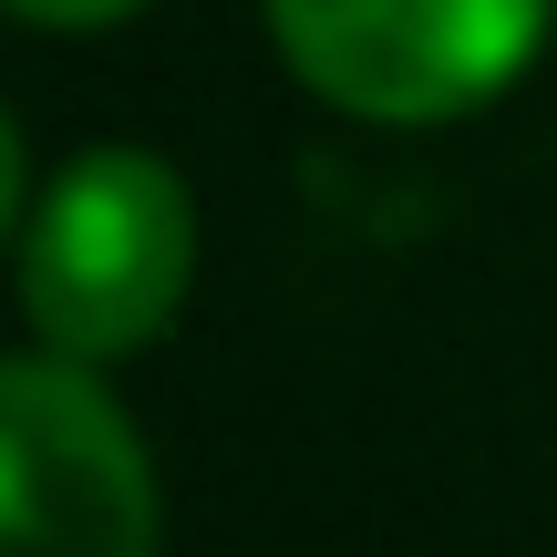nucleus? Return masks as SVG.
Returning <instances> with one entry per match:
<instances>
[{"mask_svg":"<svg viewBox=\"0 0 557 557\" xmlns=\"http://www.w3.org/2000/svg\"><path fill=\"white\" fill-rule=\"evenodd\" d=\"M21 320L32 351L62 361H135L176 331L186 278H197V197L145 145H83L52 165L32 218L11 227Z\"/></svg>","mask_w":557,"mask_h":557,"instance_id":"1","label":"nucleus"},{"mask_svg":"<svg viewBox=\"0 0 557 557\" xmlns=\"http://www.w3.org/2000/svg\"><path fill=\"white\" fill-rule=\"evenodd\" d=\"M269 41L331 114L361 124H465L517 94L547 52L557 0H259Z\"/></svg>","mask_w":557,"mask_h":557,"instance_id":"2","label":"nucleus"},{"mask_svg":"<svg viewBox=\"0 0 557 557\" xmlns=\"http://www.w3.org/2000/svg\"><path fill=\"white\" fill-rule=\"evenodd\" d=\"M165 496L94 361H0V557H156Z\"/></svg>","mask_w":557,"mask_h":557,"instance_id":"3","label":"nucleus"},{"mask_svg":"<svg viewBox=\"0 0 557 557\" xmlns=\"http://www.w3.org/2000/svg\"><path fill=\"white\" fill-rule=\"evenodd\" d=\"M32 32H114V21H135L145 0H11Z\"/></svg>","mask_w":557,"mask_h":557,"instance_id":"4","label":"nucleus"}]
</instances>
